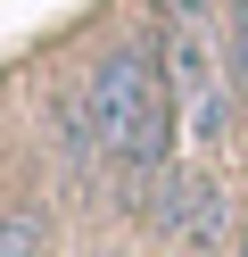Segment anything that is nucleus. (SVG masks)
I'll return each instance as SVG.
<instances>
[{
    "mask_svg": "<svg viewBox=\"0 0 248 257\" xmlns=\"http://www.w3.org/2000/svg\"><path fill=\"white\" fill-rule=\"evenodd\" d=\"M174 83H165V58L149 42H116L108 58L83 83V116H91L99 150L124 174H165V141H174Z\"/></svg>",
    "mask_w": 248,
    "mask_h": 257,
    "instance_id": "obj_1",
    "label": "nucleus"
},
{
    "mask_svg": "<svg viewBox=\"0 0 248 257\" xmlns=\"http://www.w3.org/2000/svg\"><path fill=\"white\" fill-rule=\"evenodd\" d=\"M165 83H174L182 116H190V141H223V124H231V58H223V34L207 25L198 0H174V17H165Z\"/></svg>",
    "mask_w": 248,
    "mask_h": 257,
    "instance_id": "obj_2",
    "label": "nucleus"
},
{
    "mask_svg": "<svg viewBox=\"0 0 248 257\" xmlns=\"http://www.w3.org/2000/svg\"><path fill=\"white\" fill-rule=\"evenodd\" d=\"M157 232H182L198 249H215L223 240V183L198 166H165L157 174Z\"/></svg>",
    "mask_w": 248,
    "mask_h": 257,
    "instance_id": "obj_3",
    "label": "nucleus"
},
{
    "mask_svg": "<svg viewBox=\"0 0 248 257\" xmlns=\"http://www.w3.org/2000/svg\"><path fill=\"white\" fill-rule=\"evenodd\" d=\"M0 257H42V216H33V207L0 216Z\"/></svg>",
    "mask_w": 248,
    "mask_h": 257,
    "instance_id": "obj_4",
    "label": "nucleus"
},
{
    "mask_svg": "<svg viewBox=\"0 0 248 257\" xmlns=\"http://www.w3.org/2000/svg\"><path fill=\"white\" fill-rule=\"evenodd\" d=\"M223 58H231V83L248 91V0H231V17H223Z\"/></svg>",
    "mask_w": 248,
    "mask_h": 257,
    "instance_id": "obj_5",
    "label": "nucleus"
},
{
    "mask_svg": "<svg viewBox=\"0 0 248 257\" xmlns=\"http://www.w3.org/2000/svg\"><path fill=\"white\" fill-rule=\"evenodd\" d=\"M207 257H215V249H207Z\"/></svg>",
    "mask_w": 248,
    "mask_h": 257,
    "instance_id": "obj_6",
    "label": "nucleus"
}]
</instances>
